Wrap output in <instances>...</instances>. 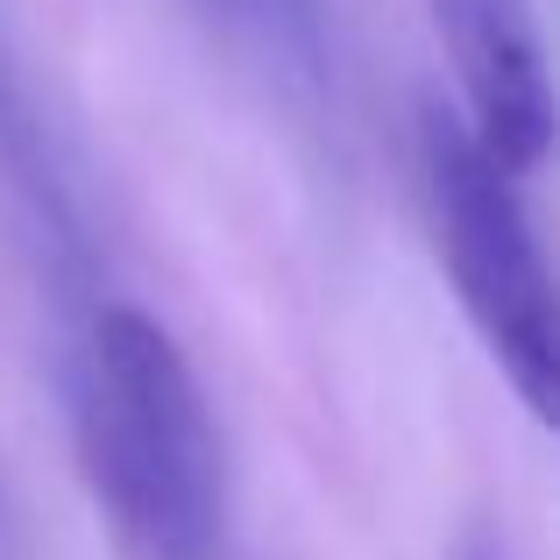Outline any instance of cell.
Masks as SVG:
<instances>
[{"instance_id":"6da1fadb","label":"cell","mask_w":560,"mask_h":560,"mask_svg":"<svg viewBox=\"0 0 560 560\" xmlns=\"http://www.w3.org/2000/svg\"><path fill=\"white\" fill-rule=\"evenodd\" d=\"M71 425L93 497L150 560H213L228 454L185 348L142 305H100L71 355Z\"/></svg>"},{"instance_id":"7a4b0ae2","label":"cell","mask_w":560,"mask_h":560,"mask_svg":"<svg viewBox=\"0 0 560 560\" xmlns=\"http://www.w3.org/2000/svg\"><path fill=\"white\" fill-rule=\"evenodd\" d=\"M419 171H425L433 242L468 327L482 334L490 362L525 397V411L547 425L560 405V313H553L547 248L533 234L518 178L447 107H425L419 121Z\"/></svg>"},{"instance_id":"3957f363","label":"cell","mask_w":560,"mask_h":560,"mask_svg":"<svg viewBox=\"0 0 560 560\" xmlns=\"http://www.w3.org/2000/svg\"><path fill=\"white\" fill-rule=\"evenodd\" d=\"M433 28L462 79V121L511 178L539 171L553 136L547 43L533 0H433Z\"/></svg>"},{"instance_id":"277c9868","label":"cell","mask_w":560,"mask_h":560,"mask_svg":"<svg viewBox=\"0 0 560 560\" xmlns=\"http://www.w3.org/2000/svg\"><path fill=\"white\" fill-rule=\"evenodd\" d=\"M0 178H8L14 206L28 213L43 248H71L79 242V199L65 185V156H57V128L43 121L36 85L22 79L14 36L0 22Z\"/></svg>"},{"instance_id":"5b68a950","label":"cell","mask_w":560,"mask_h":560,"mask_svg":"<svg viewBox=\"0 0 560 560\" xmlns=\"http://www.w3.org/2000/svg\"><path fill=\"white\" fill-rule=\"evenodd\" d=\"M476 560H497V553H476Z\"/></svg>"}]
</instances>
